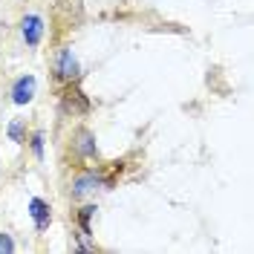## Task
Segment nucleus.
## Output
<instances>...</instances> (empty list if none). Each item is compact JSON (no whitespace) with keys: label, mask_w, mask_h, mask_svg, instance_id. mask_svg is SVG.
I'll return each mask as SVG.
<instances>
[{"label":"nucleus","mask_w":254,"mask_h":254,"mask_svg":"<svg viewBox=\"0 0 254 254\" xmlns=\"http://www.w3.org/2000/svg\"><path fill=\"white\" fill-rule=\"evenodd\" d=\"M113 182H116V176H104L101 168H87V171H78L72 176L69 190H72L75 199H84V196H90L98 188H113Z\"/></svg>","instance_id":"1"},{"label":"nucleus","mask_w":254,"mask_h":254,"mask_svg":"<svg viewBox=\"0 0 254 254\" xmlns=\"http://www.w3.org/2000/svg\"><path fill=\"white\" fill-rule=\"evenodd\" d=\"M52 78L58 84H69V81H78V58L69 47H64L55 52L52 58Z\"/></svg>","instance_id":"2"},{"label":"nucleus","mask_w":254,"mask_h":254,"mask_svg":"<svg viewBox=\"0 0 254 254\" xmlns=\"http://www.w3.org/2000/svg\"><path fill=\"white\" fill-rule=\"evenodd\" d=\"M61 104H64V113H69V116H87V113L93 110L90 98L81 93V87L75 81L61 84Z\"/></svg>","instance_id":"3"},{"label":"nucleus","mask_w":254,"mask_h":254,"mask_svg":"<svg viewBox=\"0 0 254 254\" xmlns=\"http://www.w3.org/2000/svg\"><path fill=\"white\" fill-rule=\"evenodd\" d=\"M72 150H75V156L78 159H98V144H95V136L87 130V127H78L75 133H72Z\"/></svg>","instance_id":"4"},{"label":"nucleus","mask_w":254,"mask_h":254,"mask_svg":"<svg viewBox=\"0 0 254 254\" xmlns=\"http://www.w3.org/2000/svg\"><path fill=\"white\" fill-rule=\"evenodd\" d=\"M20 35H23L26 47H41V41H44V17L23 15L20 17Z\"/></svg>","instance_id":"5"},{"label":"nucleus","mask_w":254,"mask_h":254,"mask_svg":"<svg viewBox=\"0 0 254 254\" xmlns=\"http://www.w3.org/2000/svg\"><path fill=\"white\" fill-rule=\"evenodd\" d=\"M29 217H32V222H35V231H47L49 222H52V208H49L47 199L32 196L29 199Z\"/></svg>","instance_id":"6"},{"label":"nucleus","mask_w":254,"mask_h":254,"mask_svg":"<svg viewBox=\"0 0 254 254\" xmlns=\"http://www.w3.org/2000/svg\"><path fill=\"white\" fill-rule=\"evenodd\" d=\"M35 90H38L35 75H20V78L12 84V101H15L17 107H23V104H29L32 98H35Z\"/></svg>","instance_id":"7"},{"label":"nucleus","mask_w":254,"mask_h":254,"mask_svg":"<svg viewBox=\"0 0 254 254\" xmlns=\"http://www.w3.org/2000/svg\"><path fill=\"white\" fill-rule=\"evenodd\" d=\"M6 133H9V139H12L15 144H23V142H26V125H23V122H17V119L9 125V130H6Z\"/></svg>","instance_id":"8"},{"label":"nucleus","mask_w":254,"mask_h":254,"mask_svg":"<svg viewBox=\"0 0 254 254\" xmlns=\"http://www.w3.org/2000/svg\"><path fill=\"white\" fill-rule=\"evenodd\" d=\"M95 214V205H84L78 211V231H90V220Z\"/></svg>","instance_id":"9"},{"label":"nucleus","mask_w":254,"mask_h":254,"mask_svg":"<svg viewBox=\"0 0 254 254\" xmlns=\"http://www.w3.org/2000/svg\"><path fill=\"white\" fill-rule=\"evenodd\" d=\"M29 144H32V153H35V159H44V133H41V130H35V133H32Z\"/></svg>","instance_id":"10"},{"label":"nucleus","mask_w":254,"mask_h":254,"mask_svg":"<svg viewBox=\"0 0 254 254\" xmlns=\"http://www.w3.org/2000/svg\"><path fill=\"white\" fill-rule=\"evenodd\" d=\"M12 252H15V240L6 231H0V254H12Z\"/></svg>","instance_id":"11"},{"label":"nucleus","mask_w":254,"mask_h":254,"mask_svg":"<svg viewBox=\"0 0 254 254\" xmlns=\"http://www.w3.org/2000/svg\"><path fill=\"white\" fill-rule=\"evenodd\" d=\"M0 26H3V23H0Z\"/></svg>","instance_id":"12"}]
</instances>
